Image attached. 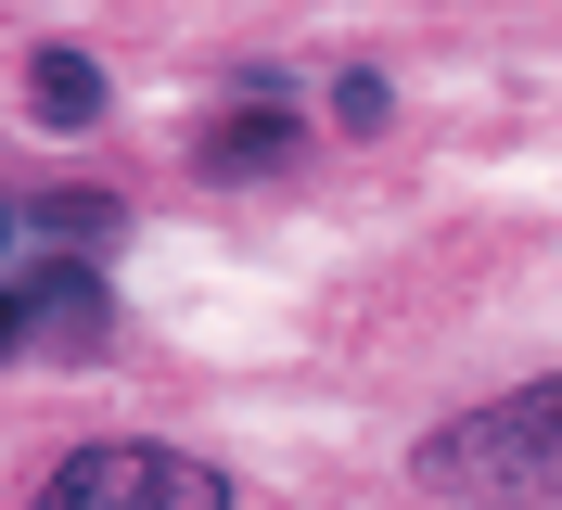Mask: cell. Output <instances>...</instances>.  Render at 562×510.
<instances>
[{
    "mask_svg": "<svg viewBox=\"0 0 562 510\" xmlns=\"http://www.w3.org/2000/svg\"><path fill=\"white\" fill-rule=\"evenodd\" d=\"M13 319H26V344H103L115 306H103V269H26V294H13Z\"/></svg>",
    "mask_w": 562,
    "mask_h": 510,
    "instance_id": "3957f363",
    "label": "cell"
},
{
    "mask_svg": "<svg viewBox=\"0 0 562 510\" xmlns=\"http://www.w3.org/2000/svg\"><path fill=\"white\" fill-rule=\"evenodd\" d=\"M0 230H13V204H0Z\"/></svg>",
    "mask_w": 562,
    "mask_h": 510,
    "instance_id": "52a82bcc",
    "label": "cell"
},
{
    "mask_svg": "<svg viewBox=\"0 0 562 510\" xmlns=\"http://www.w3.org/2000/svg\"><path fill=\"white\" fill-rule=\"evenodd\" d=\"M13 344H26V319H13V281H0V358H13Z\"/></svg>",
    "mask_w": 562,
    "mask_h": 510,
    "instance_id": "8992f818",
    "label": "cell"
},
{
    "mask_svg": "<svg viewBox=\"0 0 562 510\" xmlns=\"http://www.w3.org/2000/svg\"><path fill=\"white\" fill-rule=\"evenodd\" d=\"M26 102H38V128H103V65L90 52H38V77H26Z\"/></svg>",
    "mask_w": 562,
    "mask_h": 510,
    "instance_id": "277c9868",
    "label": "cell"
},
{
    "mask_svg": "<svg viewBox=\"0 0 562 510\" xmlns=\"http://www.w3.org/2000/svg\"><path fill=\"white\" fill-rule=\"evenodd\" d=\"M231 498L244 485L217 460H192V446H77L38 485V510H231Z\"/></svg>",
    "mask_w": 562,
    "mask_h": 510,
    "instance_id": "7a4b0ae2",
    "label": "cell"
},
{
    "mask_svg": "<svg viewBox=\"0 0 562 510\" xmlns=\"http://www.w3.org/2000/svg\"><path fill=\"white\" fill-rule=\"evenodd\" d=\"M409 473L448 485V498H473V510H562V383L498 396V408H473V421H448V434H422Z\"/></svg>",
    "mask_w": 562,
    "mask_h": 510,
    "instance_id": "6da1fadb",
    "label": "cell"
},
{
    "mask_svg": "<svg viewBox=\"0 0 562 510\" xmlns=\"http://www.w3.org/2000/svg\"><path fill=\"white\" fill-rule=\"evenodd\" d=\"M281 154H294V128H281L269 102H256V115H217V128H205V167H231V179H244V167H281Z\"/></svg>",
    "mask_w": 562,
    "mask_h": 510,
    "instance_id": "5b68a950",
    "label": "cell"
}]
</instances>
